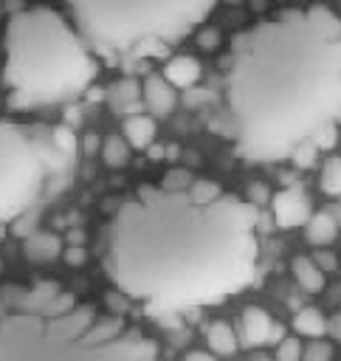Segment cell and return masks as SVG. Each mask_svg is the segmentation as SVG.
<instances>
[{"mask_svg": "<svg viewBox=\"0 0 341 361\" xmlns=\"http://www.w3.org/2000/svg\"><path fill=\"white\" fill-rule=\"evenodd\" d=\"M256 206L214 180L186 189L144 183L107 226L104 268L147 313H180L223 302L256 271Z\"/></svg>", "mask_w": 341, "mask_h": 361, "instance_id": "1", "label": "cell"}, {"mask_svg": "<svg viewBox=\"0 0 341 361\" xmlns=\"http://www.w3.org/2000/svg\"><path fill=\"white\" fill-rule=\"evenodd\" d=\"M225 102L237 155L279 161L341 116V17L282 8L231 39Z\"/></svg>", "mask_w": 341, "mask_h": 361, "instance_id": "2", "label": "cell"}, {"mask_svg": "<svg viewBox=\"0 0 341 361\" xmlns=\"http://www.w3.org/2000/svg\"><path fill=\"white\" fill-rule=\"evenodd\" d=\"M0 361H161L138 327L70 296H31L0 316Z\"/></svg>", "mask_w": 341, "mask_h": 361, "instance_id": "3", "label": "cell"}, {"mask_svg": "<svg viewBox=\"0 0 341 361\" xmlns=\"http://www.w3.org/2000/svg\"><path fill=\"white\" fill-rule=\"evenodd\" d=\"M3 82L11 107L54 104L82 93L96 79L87 42L51 6H31L6 23Z\"/></svg>", "mask_w": 341, "mask_h": 361, "instance_id": "4", "label": "cell"}, {"mask_svg": "<svg viewBox=\"0 0 341 361\" xmlns=\"http://www.w3.org/2000/svg\"><path fill=\"white\" fill-rule=\"evenodd\" d=\"M220 0H68L76 31L101 54L141 51L175 42Z\"/></svg>", "mask_w": 341, "mask_h": 361, "instance_id": "5", "label": "cell"}, {"mask_svg": "<svg viewBox=\"0 0 341 361\" xmlns=\"http://www.w3.org/2000/svg\"><path fill=\"white\" fill-rule=\"evenodd\" d=\"M42 186V158L25 130L0 118V226L14 220Z\"/></svg>", "mask_w": 341, "mask_h": 361, "instance_id": "6", "label": "cell"}, {"mask_svg": "<svg viewBox=\"0 0 341 361\" xmlns=\"http://www.w3.org/2000/svg\"><path fill=\"white\" fill-rule=\"evenodd\" d=\"M271 209H273V220L279 228H296L304 226L310 220V200L302 189H282L271 197Z\"/></svg>", "mask_w": 341, "mask_h": 361, "instance_id": "7", "label": "cell"}, {"mask_svg": "<svg viewBox=\"0 0 341 361\" xmlns=\"http://www.w3.org/2000/svg\"><path fill=\"white\" fill-rule=\"evenodd\" d=\"M141 99H144V104L149 107L152 116H169V113L175 110V102H178L175 87H172L161 73H149V76L144 79V85H141Z\"/></svg>", "mask_w": 341, "mask_h": 361, "instance_id": "8", "label": "cell"}, {"mask_svg": "<svg viewBox=\"0 0 341 361\" xmlns=\"http://www.w3.org/2000/svg\"><path fill=\"white\" fill-rule=\"evenodd\" d=\"M240 327H242V341L251 347L265 344L276 336V324L262 307H245L240 316Z\"/></svg>", "mask_w": 341, "mask_h": 361, "instance_id": "9", "label": "cell"}, {"mask_svg": "<svg viewBox=\"0 0 341 361\" xmlns=\"http://www.w3.org/2000/svg\"><path fill=\"white\" fill-rule=\"evenodd\" d=\"M23 254L28 262H37V265H45L51 259H56L62 254V240L51 231H34L25 237L23 243Z\"/></svg>", "mask_w": 341, "mask_h": 361, "instance_id": "10", "label": "cell"}, {"mask_svg": "<svg viewBox=\"0 0 341 361\" xmlns=\"http://www.w3.org/2000/svg\"><path fill=\"white\" fill-rule=\"evenodd\" d=\"M200 73H203L200 62H197L194 56H189V54H180V56H172V59L163 65V73H161V76H163L172 87H192V85H197Z\"/></svg>", "mask_w": 341, "mask_h": 361, "instance_id": "11", "label": "cell"}, {"mask_svg": "<svg viewBox=\"0 0 341 361\" xmlns=\"http://www.w3.org/2000/svg\"><path fill=\"white\" fill-rule=\"evenodd\" d=\"M121 130H124V138H127V144H130L132 149H147V147H152L158 127H155V121H152L149 116L132 113V116L124 118Z\"/></svg>", "mask_w": 341, "mask_h": 361, "instance_id": "12", "label": "cell"}, {"mask_svg": "<svg viewBox=\"0 0 341 361\" xmlns=\"http://www.w3.org/2000/svg\"><path fill=\"white\" fill-rule=\"evenodd\" d=\"M290 271H293V279L302 290H307V293H321L324 290V271L313 262V257H304V254L293 257Z\"/></svg>", "mask_w": 341, "mask_h": 361, "instance_id": "13", "label": "cell"}, {"mask_svg": "<svg viewBox=\"0 0 341 361\" xmlns=\"http://www.w3.org/2000/svg\"><path fill=\"white\" fill-rule=\"evenodd\" d=\"M304 237H307L310 245L324 248V245H330V243L338 237V223L333 220L330 212H316V214H310V220L304 223Z\"/></svg>", "mask_w": 341, "mask_h": 361, "instance_id": "14", "label": "cell"}, {"mask_svg": "<svg viewBox=\"0 0 341 361\" xmlns=\"http://www.w3.org/2000/svg\"><path fill=\"white\" fill-rule=\"evenodd\" d=\"M206 344L214 355H234L237 350V333L228 322H211L206 327Z\"/></svg>", "mask_w": 341, "mask_h": 361, "instance_id": "15", "label": "cell"}, {"mask_svg": "<svg viewBox=\"0 0 341 361\" xmlns=\"http://www.w3.org/2000/svg\"><path fill=\"white\" fill-rule=\"evenodd\" d=\"M293 330H296L299 336L318 338V336L327 333V319H324V313H321L318 307H302V310H296V316H293Z\"/></svg>", "mask_w": 341, "mask_h": 361, "instance_id": "16", "label": "cell"}, {"mask_svg": "<svg viewBox=\"0 0 341 361\" xmlns=\"http://www.w3.org/2000/svg\"><path fill=\"white\" fill-rule=\"evenodd\" d=\"M318 186L324 195L330 197H341V155H330L321 166V175H318Z\"/></svg>", "mask_w": 341, "mask_h": 361, "instance_id": "17", "label": "cell"}, {"mask_svg": "<svg viewBox=\"0 0 341 361\" xmlns=\"http://www.w3.org/2000/svg\"><path fill=\"white\" fill-rule=\"evenodd\" d=\"M99 152H101V158H104L107 166H124L130 161V144H127L124 135H107L101 141V149Z\"/></svg>", "mask_w": 341, "mask_h": 361, "instance_id": "18", "label": "cell"}, {"mask_svg": "<svg viewBox=\"0 0 341 361\" xmlns=\"http://www.w3.org/2000/svg\"><path fill=\"white\" fill-rule=\"evenodd\" d=\"M273 361H302V344H299V338L296 336L279 338L276 353H273Z\"/></svg>", "mask_w": 341, "mask_h": 361, "instance_id": "19", "label": "cell"}, {"mask_svg": "<svg viewBox=\"0 0 341 361\" xmlns=\"http://www.w3.org/2000/svg\"><path fill=\"white\" fill-rule=\"evenodd\" d=\"M113 104L116 107H124L127 102H135L138 96H141V87L135 85V82H130V79H124V82H118L116 87H113Z\"/></svg>", "mask_w": 341, "mask_h": 361, "instance_id": "20", "label": "cell"}, {"mask_svg": "<svg viewBox=\"0 0 341 361\" xmlns=\"http://www.w3.org/2000/svg\"><path fill=\"white\" fill-rule=\"evenodd\" d=\"M316 155H318V147L307 138V141H302L293 152H290V158H293V164L299 166V169H307V166H313L316 164Z\"/></svg>", "mask_w": 341, "mask_h": 361, "instance_id": "21", "label": "cell"}, {"mask_svg": "<svg viewBox=\"0 0 341 361\" xmlns=\"http://www.w3.org/2000/svg\"><path fill=\"white\" fill-rule=\"evenodd\" d=\"M302 361H333V344L316 338L313 344H307L302 350Z\"/></svg>", "mask_w": 341, "mask_h": 361, "instance_id": "22", "label": "cell"}, {"mask_svg": "<svg viewBox=\"0 0 341 361\" xmlns=\"http://www.w3.org/2000/svg\"><path fill=\"white\" fill-rule=\"evenodd\" d=\"M54 144H56V149L65 152V155L76 152V147H79V141H76V135H73L70 127H56V130H54Z\"/></svg>", "mask_w": 341, "mask_h": 361, "instance_id": "23", "label": "cell"}, {"mask_svg": "<svg viewBox=\"0 0 341 361\" xmlns=\"http://www.w3.org/2000/svg\"><path fill=\"white\" fill-rule=\"evenodd\" d=\"M197 45H200L203 51H214V48L220 45V31L211 28V25L200 28V31H197Z\"/></svg>", "mask_w": 341, "mask_h": 361, "instance_id": "24", "label": "cell"}, {"mask_svg": "<svg viewBox=\"0 0 341 361\" xmlns=\"http://www.w3.org/2000/svg\"><path fill=\"white\" fill-rule=\"evenodd\" d=\"M310 141H313L318 149H330V147L335 144V127H333V124H324L321 130H316V135H313Z\"/></svg>", "mask_w": 341, "mask_h": 361, "instance_id": "25", "label": "cell"}, {"mask_svg": "<svg viewBox=\"0 0 341 361\" xmlns=\"http://www.w3.org/2000/svg\"><path fill=\"white\" fill-rule=\"evenodd\" d=\"M248 195H251V206H259V203H268L271 200V189L265 183H259V180L248 186Z\"/></svg>", "mask_w": 341, "mask_h": 361, "instance_id": "26", "label": "cell"}, {"mask_svg": "<svg viewBox=\"0 0 341 361\" xmlns=\"http://www.w3.org/2000/svg\"><path fill=\"white\" fill-rule=\"evenodd\" d=\"M62 257H65V262H68V265L79 268V265H85V259H87V251H85L82 245H70V248H65V251H62Z\"/></svg>", "mask_w": 341, "mask_h": 361, "instance_id": "27", "label": "cell"}, {"mask_svg": "<svg viewBox=\"0 0 341 361\" xmlns=\"http://www.w3.org/2000/svg\"><path fill=\"white\" fill-rule=\"evenodd\" d=\"M79 147H82V152H85V155H96V152L101 149V138H99V135H93V133H87V135L82 138V144H79Z\"/></svg>", "mask_w": 341, "mask_h": 361, "instance_id": "28", "label": "cell"}, {"mask_svg": "<svg viewBox=\"0 0 341 361\" xmlns=\"http://www.w3.org/2000/svg\"><path fill=\"white\" fill-rule=\"evenodd\" d=\"M313 262L321 268V271H333L335 265H338V259L330 254V251H316V257H313Z\"/></svg>", "mask_w": 341, "mask_h": 361, "instance_id": "29", "label": "cell"}, {"mask_svg": "<svg viewBox=\"0 0 341 361\" xmlns=\"http://www.w3.org/2000/svg\"><path fill=\"white\" fill-rule=\"evenodd\" d=\"M183 361H217V355H214V353H200V350H192V353H186V355H183Z\"/></svg>", "mask_w": 341, "mask_h": 361, "instance_id": "30", "label": "cell"}, {"mask_svg": "<svg viewBox=\"0 0 341 361\" xmlns=\"http://www.w3.org/2000/svg\"><path fill=\"white\" fill-rule=\"evenodd\" d=\"M327 327H330V330H333V333H335V336L341 338V313H338V316H335V319H333V322H330Z\"/></svg>", "mask_w": 341, "mask_h": 361, "instance_id": "31", "label": "cell"}, {"mask_svg": "<svg viewBox=\"0 0 341 361\" xmlns=\"http://www.w3.org/2000/svg\"><path fill=\"white\" fill-rule=\"evenodd\" d=\"M327 212L333 214V220H335V223H338V228H341V206H330Z\"/></svg>", "mask_w": 341, "mask_h": 361, "instance_id": "32", "label": "cell"}, {"mask_svg": "<svg viewBox=\"0 0 341 361\" xmlns=\"http://www.w3.org/2000/svg\"><path fill=\"white\" fill-rule=\"evenodd\" d=\"M248 361H273V358H271V355H265V353H254Z\"/></svg>", "mask_w": 341, "mask_h": 361, "instance_id": "33", "label": "cell"}, {"mask_svg": "<svg viewBox=\"0 0 341 361\" xmlns=\"http://www.w3.org/2000/svg\"><path fill=\"white\" fill-rule=\"evenodd\" d=\"M0 271H3V259H0Z\"/></svg>", "mask_w": 341, "mask_h": 361, "instance_id": "34", "label": "cell"}]
</instances>
